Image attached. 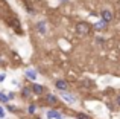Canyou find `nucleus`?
<instances>
[{
  "label": "nucleus",
  "instance_id": "nucleus-1",
  "mask_svg": "<svg viewBox=\"0 0 120 119\" xmlns=\"http://www.w3.org/2000/svg\"><path fill=\"white\" fill-rule=\"evenodd\" d=\"M76 29H78V34H79V35H85V34L90 32V24L88 23H79Z\"/></svg>",
  "mask_w": 120,
  "mask_h": 119
},
{
  "label": "nucleus",
  "instance_id": "nucleus-2",
  "mask_svg": "<svg viewBox=\"0 0 120 119\" xmlns=\"http://www.w3.org/2000/svg\"><path fill=\"white\" fill-rule=\"evenodd\" d=\"M102 20L105 21V23L111 21V20H112V14H111V11H108V9H103V11H102Z\"/></svg>",
  "mask_w": 120,
  "mask_h": 119
},
{
  "label": "nucleus",
  "instance_id": "nucleus-3",
  "mask_svg": "<svg viewBox=\"0 0 120 119\" xmlns=\"http://www.w3.org/2000/svg\"><path fill=\"white\" fill-rule=\"evenodd\" d=\"M47 119H64L56 110H49L47 111Z\"/></svg>",
  "mask_w": 120,
  "mask_h": 119
},
{
  "label": "nucleus",
  "instance_id": "nucleus-4",
  "mask_svg": "<svg viewBox=\"0 0 120 119\" xmlns=\"http://www.w3.org/2000/svg\"><path fill=\"white\" fill-rule=\"evenodd\" d=\"M61 96L65 99L67 102H70V104H73V102H76V98H75L73 95H70V93H65V92H61Z\"/></svg>",
  "mask_w": 120,
  "mask_h": 119
},
{
  "label": "nucleus",
  "instance_id": "nucleus-5",
  "mask_svg": "<svg viewBox=\"0 0 120 119\" xmlns=\"http://www.w3.org/2000/svg\"><path fill=\"white\" fill-rule=\"evenodd\" d=\"M56 89L61 90V92L67 90V83H65V81H62V79H58V81H56Z\"/></svg>",
  "mask_w": 120,
  "mask_h": 119
},
{
  "label": "nucleus",
  "instance_id": "nucleus-6",
  "mask_svg": "<svg viewBox=\"0 0 120 119\" xmlns=\"http://www.w3.org/2000/svg\"><path fill=\"white\" fill-rule=\"evenodd\" d=\"M26 76L29 78V79H37V72L32 70V69H27L26 70Z\"/></svg>",
  "mask_w": 120,
  "mask_h": 119
},
{
  "label": "nucleus",
  "instance_id": "nucleus-7",
  "mask_svg": "<svg viewBox=\"0 0 120 119\" xmlns=\"http://www.w3.org/2000/svg\"><path fill=\"white\" fill-rule=\"evenodd\" d=\"M32 92L37 93V95L43 93V86H40V84H34V86H32Z\"/></svg>",
  "mask_w": 120,
  "mask_h": 119
},
{
  "label": "nucleus",
  "instance_id": "nucleus-8",
  "mask_svg": "<svg viewBox=\"0 0 120 119\" xmlns=\"http://www.w3.org/2000/svg\"><path fill=\"white\" fill-rule=\"evenodd\" d=\"M46 99H47V102H50V104H55V102H56V98L53 95H47Z\"/></svg>",
  "mask_w": 120,
  "mask_h": 119
},
{
  "label": "nucleus",
  "instance_id": "nucleus-9",
  "mask_svg": "<svg viewBox=\"0 0 120 119\" xmlns=\"http://www.w3.org/2000/svg\"><path fill=\"white\" fill-rule=\"evenodd\" d=\"M38 32H46V24L43 23V21H41V23H38Z\"/></svg>",
  "mask_w": 120,
  "mask_h": 119
},
{
  "label": "nucleus",
  "instance_id": "nucleus-10",
  "mask_svg": "<svg viewBox=\"0 0 120 119\" xmlns=\"http://www.w3.org/2000/svg\"><path fill=\"white\" fill-rule=\"evenodd\" d=\"M105 21H100V23H96L94 24V28H96V29H105Z\"/></svg>",
  "mask_w": 120,
  "mask_h": 119
},
{
  "label": "nucleus",
  "instance_id": "nucleus-11",
  "mask_svg": "<svg viewBox=\"0 0 120 119\" xmlns=\"http://www.w3.org/2000/svg\"><path fill=\"white\" fill-rule=\"evenodd\" d=\"M0 101H2V102H8L9 98H8V96H5L3 93H0Z\"/></svg>",
  "mask_w": 120,
  "mask_h": 119
},
{
  "label": "nucleus",
  "instance_id": "nucleus-12",
  "mask_svg": "<svg viewBox=\"0 0 120 119\" xmlns=\"http://www.w3.org/2000/svg\"><path fill=\"white\" fill-rule=\"evenodd\" d=\"M5 118V110H3V107H0V119Z\"/></svg>",
  "mask_w": 120,
  "mask_h": 119
},
{
  "label": "nucleus",
  "instance_id": "nucleus-13",
  "mask_svg": "<svg viewBox=\"0 0 120 119\" xmlns=\"http://www.w3.org/2000/svg\"><path fill=\"white\" fill-rule=\"evenodd\" d=\"M78 119H90V118H88V116H87V115H84V113H81V115H79V116H78Z\"/></svg>",
  "mask_w": 120,
  "mask_h": 119
},
{
  "label": "nucleus",
  "instance_id": "nucleus-14",
  "mask_svg": "<svg viewBox=\"0 0 120 119\" xmlns=\"http://www.w3.org/2000/svg\"><path fill=\"white\" fill-rule=\"evenodd\" d=\"M21 93H23L24 96H29V93H30V92H29V90H27V89H24V90H23V92H21Z\"/></svg>",
  "mask_w": 120,
  "mask_h": 119
},
{
  "label": "nucleus",
  "instance_id": "nucleus-15",
  "mask_svg": "<svg viewBox=\"0 0 120 119\" xmlns=\"http://www.w3.org/2000/svg\"><path fill=\"white\" fill-rule=\"evenodd\" d=\"M34 111H35V107H34V105H30V107H29V113H34Z\"/></svg>",
  "mask_w": 120,
  "mask_h": 119
},
{
  "label": "nucleus",
  "instance_id": "nucleus-16",
  "mask_svg": "<svg viewBox=\"0 0 120 119\" xmlns=\"http://www.w3.org/2000/svg\"><path fill=\"white\" fill-rule=\"evenodd\" d=\"M8 108H9V110H11V111H15V110H17V108H15V107H12V105H9Z\"/></svg>",
  "mask_w": 120,
  "mask_h": 119
},
{
  "label": "nucleus",
  "instance_id": "nucleus-17",
  "mask_svg": "<svg viewBox=\"0 0 120 119\" xmlns=\"http://www.w3.org/2000/svg\"><path fill=\"white\" fill-rule=\"evenodd\" d=\"M117 105H120V95L117 96Z\"/></svg>",
  "mask_w": 120,
  "mask_h": 119
},
{
  "label": "nucleus",
  "instance_id": "nucleus-18",
  "mask_svg": "<svg viewBox=\"0 0 120 119\" xmlns=\"http://www.w3.org/2000/svg\"><path fill=\"white\" fill-rule=\"evenodd\" d=\"M5 79V75H0V81H3Z\"/></svg>",
  "mask_w": 120,
  "mask_h": 119
},
{
  "label": "nucleus",
  "instance_id": "nucleus-19",
  "mask_svg": "<svg viewBox=\"0 0 120 119\" xmlns=\"http://www.w3.org/2000/svg\"><path fill=\"white\" fill-rule=\"evenodd\" d=\"M37 119H38V118H37Z\"/></svg>",
  "mask_w": 120,
  "mask_h": 119
}]
</instances>
